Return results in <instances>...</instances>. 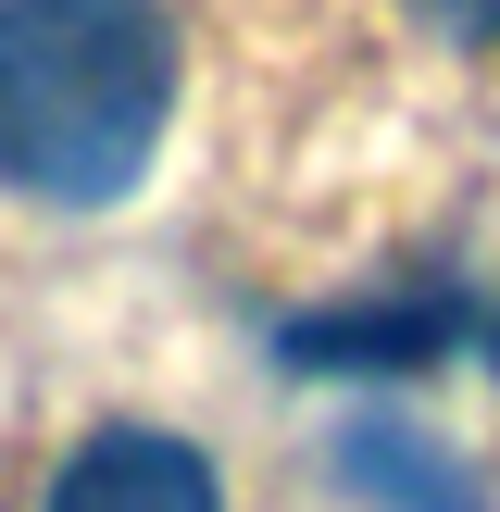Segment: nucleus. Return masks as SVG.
<instances>
[{
  "instance_id": "nucleus-1",
  "label": "nucleus",
  "mask_w": 500,
  "mask_h": 512,
  "mask_svg": "<svg viewBox=\"0 0 500 512\" xmlns=\"http://www.w3.org/2000/svg\"><path fill=\"white\" fill-rule=\"evenodd\" d=\"M175 125L163 0H0V188L100 213L150 175Z\"/></svg>"
},
{
  "instance_id": "nucleus-2",
  "label": "nucleus",
  "mask_w": 500,
  "mask_h": 512,
  "mask_svg": "<svg viewBox=\"0 0 500 512\" xmlns=\"http://www.w3.org/2000/svg\"><path fill=\"white\" fill-rule=\"evenodd\" d=\"M50 512H225V488L163 425H88L50 475Z\"/></svg>"
},
{
  "instance_id": "nucleus-3",
  "label": "nucleus",
  "mask_w": 500,
  "mask_h": 512,
  "mask_svg": "<svg viewBox=\"0 0 500 512\" xmlns=\"http://www.w3.org/2000/svg\"><path fill=\"white\" fill-rule=\"evenodd\" d=\"M463 338V300L450 288H400V300H338V313H288L275 350L300 375H413Z\"/></svg>"
},
{
  "instance_id": "nucleus-4",
  "label": "nucleus",
  "mask_w": 500,
  "mask_h": 512,
  "mask_svg": "<svg viewBox=\"0 0 500 512\" xmlns=\"http://www.w3.org/2000/svg\"><path fill=\"white\" fill-rule=\"evenodd\" d=\"M338 488L363 512H500L488 475H475L438 425H413V413H363V425H350V438H338Z\"/></svg>"
},
{
  "instance_id": "nucleus-5",
  "label": "nucleus",
  "mask_w": 500,
  "mask_h": 512,
  "mask_svg": "<svg viewBox=\"0 0 500 512\" xmlns=\"http://www.w3.org/2000/svg\"><path fill=\"white\" fill-rule=\"evenodd\" d=\"M413 13H425V25H438V38H475V50H488V38H500V0H413Z\"/></svg>"
},
{
  "instance_id": "nucleus-6",
  "label": "nucleus",
  "mask_w": 500,
  "mask_h": 512,
  "mask_svg": "<svg viewBox=\"0 0 500 512\" xmlns=\"http://www.w3.org/2000/svg\"><path fill=\"white\" fill-rule=\"evenodd\" d=\"M488 363H500V313H488Z\"/></svg>"
}]
</instances>
